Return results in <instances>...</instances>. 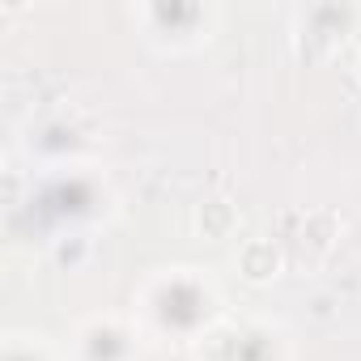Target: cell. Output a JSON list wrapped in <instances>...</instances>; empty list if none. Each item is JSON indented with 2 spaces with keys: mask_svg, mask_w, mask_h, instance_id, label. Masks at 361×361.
Here are the masks:
<instances>
[{
  "mask_svg": "<svg viewBox=\"0 0 361 361\" xmlns=\"http://www.w3.org/2000/svg\"><path fill=\"white\" fill-rule=\"evenodd\" d=\"M276 264H281V255H276V247H272V243H255V247H247V251H243V272H247L251 281L272 276V272H276Z\"/></svg>",
  "mask_w": 361,
  "mask_h": 361,
  "instance_id": "6da1fadb",
  "label": "cell"
}]
</instances>
